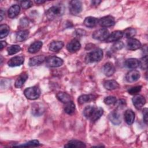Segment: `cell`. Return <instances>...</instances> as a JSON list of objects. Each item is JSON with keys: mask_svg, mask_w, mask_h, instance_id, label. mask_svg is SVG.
<instances>
[{"mask_svg": "<svg viewBox=\"0 0 148 148\" xmlns=\"http://www.w3.org/2000/svg\"><path fill=\"white\" fill-rule=\"evenodd\" d=\"M103 57V51L101 49H96L87 54L85 60L87 63L98 62Z\"/></svg>", "mask_w": 148, "mask_h": 148, "instance_id": "obj_2", "label": "cell"}, {"mask_svg": "<svg viewBox=\"0 0 148 148\" xmlns=\"http://www.w3.org/2000/svg\"><path fill=\"white\" fill-rule=\"evenodd\" d=\"M116 103H117V105H118V106H124L125 105H126V102H125V101L124 100V99H119L117 102H116Z\"/></svg>", "mask_w": 148, "mask_h": 148, "instance_id": "obj_44", "label": "cell"}, {"mask_svg": "<svg viewBox=\"0 0 148 148\" xmlns=\"http://www.w3.org/2000/svg\"><path fill=\"white\" fill-rule=\"evenodd\" d=\"M109 119L114 125H119L121 122V115L116 110H113L109 113Z\"/></svg>", "mask_w": 148, "mask_h": 148, "instance_id": "obj_15", "label": "cell"}, {"mask_svg": "<svg viewBox=\"0 0 148 148\" xmlns=\"http://www.w3.org/2000/svg\"><path fill=\"white\" fill-rule=\"evenodd\" d=\"M29 35V31L28 30H21L16 32V39L18 42H23L27 39Z\"/></svg>", "mask_w": 148, "mask_h": 148, "instance_id": "obj_30", "label": "cell"}, {"mask_svg": "<svg viewBox=\"0 0 148 148\" xmlns=\"http://www.w3.org/2000/svg\"><path fill=\"white\" fill-rule=\"evenodd\" d=\"M69 8L71 14H78L82 10V3L80 1H71L69 2Z\"/></svg>", "mask_w": 148, "mask_h": 148, "instance_id": "obj_5", "label": "cell"}, {"mask_svg": "<svg viewBox=\"0 0 148 148\" xmlns=\"http://www.w3.org/2000/svg\"><path fill=\"white\" fill-rule=\"evenodd\" d=\"M140 73L136 70H132L128 72L125 76V80L129 83H133L137 81L140 77Z\"/></svg>", "mask_w": 148, "mask_h": 148, "instance_id": "obj_12", "label": "cell"}, {"mask_svg": "<svg viewBox=\"0 0 148 148\" xmlns=\"http://www.w3.org/2000/svg\"><path fill=\"white\" fill-rule=\"evenodd\" d=\"M98 21L99 20L97 18L89 16L85 18L83 23L85 26L89 28H92L97 25V24L98 23Z\"/></svg>", "mask_w": 148, "mask_h": 148, "instance_id": "obj_23", "label": "cell"}, {"mask_svg": "<svg viewBox=\"0 0 148 148\" xmlns=\"http://www.w3.org/2000/svg\"><path fill=\"white\" fill-rule=\"evenodd\" d=\"M57 98L61 102L66 103L68 102L72 101L71 96L65 92H58L56 95Z\"/></svg>", "mask_w": 148, "mask_h": 148, "instance_id": "obj_29", "label": "cell"}, {"mask_svg": "<svg viewBox=\"0 0 148 148\" xmlns=\"http://www.w3.org/2000/svg\"><path fill=\"white\" fill-rule=\"evenodd\" d=\"M123 36V33L121 31H115L112 32L105 41L106 42H117L119 41L122 37Z\"/></svg>", "mask_w": 148, "mask_h": 148, "instance_id": "obj_13", "label": "cell"}, {"mask_svg": "<svg viewBox=\"0 0 148 148\" xmlns=\"http://www.w3.org/2000/svg\"><path fill=\"white\" fill-rule=\"evenodd\" d=\"M10 28L6 24H2L0 25V38L1 39L6 37L9 33Z\"/></svg>", "mask_w": 148, "mask_h": 148, "instance_id": "obj_33", "label": "cell"}, {"mask_svg": "<svg viewBox=\"0 0 148 148\" xmlns=\"http://www.w3.org/2000/svg\"><path fill=\"white\" fill-rule=\"evenodd\" d=\"M65 147H70V148H79V147H86V145L82 141L73 139L69 140L65 146Z\"/></svg>", "mask_w": 148, "mask_h": 148, "instance_id": "obj_22", "label": "cell"}, {"mask_svg": "<svg viewBox=\"0 0 148 148\" xmlns=\"http://www.w3.org/2000/svg\"><path fill=\"white\" fill-rule=\"evenodd\" d=\"M32 2L31 1H21V6L23 9H27L31 8L32 6Z\"/></svg>", "mask_w": 148, "mask_h": 148, "instance_id": "obj_41", "label": "cell"}, {"mask_svg": "<svg viewBox=\"0 0 148 148\" xmlns=\"http://www.w3.org/2000/svg\"><path fill=\"white\" fill-rule=\"evenodd\" d=\"M25 97L30 100H35L38 99L40 95V90L37 86H33L27 88L24 91Z\"/></svg>", "mask_w": 148, "mask_h": 148, "instance_id": "obj_3", "label": "cell"}, {"mask_svg": "<svg viewBox=\"0 0 148 148\" xmlns=\"http://www.w3.org/2000/svg\"><path fill=\"white\" fill-rule=\"evenodd\" d=\"M103 87L108 90H113L119 88V84L114 80H108L104 82Z\"/></svg>", "mask_w": 148, "mask_h": 148, "instance_id": "obj_27", "label": "cell"}, {"mask_svg": "<svg viewBox=\"0 0 148 148\" xmlns=\"http://www.w3.org/2000/svg\"><path fill=\"white\" fill-rule=\"evenodd\" d=\"M143 120L146 124L147 123V109L145 108L143 110Z\"/></svg>", "mask_w": 148, "mask_h": 148, "instance_id": "obj_43", "label": "cell"}, {"mask_svg": "<svg viewBox=\"0 0 148 148\" xmlns=\"http://www.w3.org/2000/svg\"><path fill=\"white\" fill-rule=\"evenodd\" d=\"M103 72L106 76H111L115 72L114 65L111 62H106L103 66Z\"/></svg>", "mask_w": 148, "mask_h": 148, "instance_id": "obj_17", "label": "cell"}, {"mask_svg": "<svg viewBox=\"0 0 148 148\" xmlns=\"http://www.w3.org/2000/svg\"><path fill=\"white\" fill-rule=\"evenodd\" d=\"M135 116L134 112L131 109H127L124 113V120L128 125L133 124Z\"/></svg>", "mask_w": 148, "mask_h": 148, "instance_id": "obj_19", "label": "cell"}, {"mask_svg": "<svg viewBox=\"0 0 148 148\" xmlns=\"http://www.w3.org/2000/svg\"><path fill=\"white\" fill-rule=\"evenodd\" d=\"M20 12V6L17 4L13 5L9 8L8 11V16L11 18H13L16 17L17 16H18Z\"/></svg>", "mask_w": 148, "mask_h": 148, "instance_id": "obj_21", "label": "cell"}, {"mask_svg": "<svg viewBox=\"0 0 148 148\" xmlns=\"http://www.w3.org/2000/svg\"><path fill=\"white\" fill-rule=\"evenodd\" d=\"M21 50V47L20 46L15 45H12L8 47L7 51L9 55H13L14 54H16L17 53L19 52Z\"/></svg>", "mask_w": 148, "mask_h": 148, "instance_id": "obj_35", "label": "cell"}, {"mask_svg": "<svg viewBox=\"0 0 148 148\" xmlns=\"http://www.w3.org/2000/svg\"><path fill=\"white\" fill-rule=\"evenodd\" d=\"M32 114L34 116H40L45 111V106L43 103L37 102L32 105Z\"/></svg>", "mask_w": 148, "mask_h": 148, "instance_id": "obj_8", "label": "cell"}, {"mask_svg": "<svg viewBox=\"0 0 148 148\" xmlns=\"http://www.w3.org/2000/svg\"><path fill=\"white\" fill-rule=\"evenodd\" d=\"M95 107L94 106H87L83 110V114L87 119H90Z\"/></svg>", "mask_w": 148, "mask_h": 148, "instance_id": "obj_34", "label": "cell"}, {"mask_svg": "<svg viewBox=\"0 0 148 148\" xmlns=\"http://www.w3.org/2000/svg\"><path fill=\"white\" fill-rule=\"evenodd\" d=\"M65 12V7L62 4L59 3L50 8L46 12V16L49 20H53L60 17Z\"/></svg>", "mask_w": 148, "mask_h": 148, "instance_id": "obj_1", "label": "cell"}, {"mask_svg": "<svg viewBox=\"0 0 148 148\" xmlns=\"http://www.w3.org/2000/svg\"><path fill=\"white\" fill-rule=\"evenodd\" d=\"M46 60V57L43 55H39L37 56L33 57L31 58L29 60L28 65L30 66H33L35 65H40L43 63Z\"/></svg>", "mask_w": 148, "mask_h": 148, "instance_id": "obj_16", "label": "cell"}, {"mask_svg": "<svg viewBox=\"0 0 148 148\" xmlns=\"http://www.w3.org/2000/svg\"><path fill=\"white\" fill-rule=\"evenodd\" d=\"M4 18H5V12L2 9H1L0 11V21H2Z\"/></svg>", "mask_w": 148, "mask_h": 148, "instance_id": "obj_45", "label": "cell"}, {"mask_svg": "<svg viewBox=\"0 0 148 148\" xmlns=\"http://www.w3.org/2000/svg\"><path fill=\"white\" fill-rule=\"evenodd\" d=\"M28 77V73L26 72H23L21 74H20V75L17 78L14 83V86L16 87V88H21L23 86L24 83L26 82Z\"/></svg>", "mask_w": 148, "mask_h": 148, "instance_id": "obj_18", "label": "cell"}, {"mask_svg": "<svg viewBox=\"0 0 148 148\" xmlns=\"http://www.w3.org/2000/svg\"><path fill=\"white\" fill-rule=\"evenodd\" d=\"M141 47V43L136 39L131 38L127 40V47L130 50H135Z\"/></svg>", "mask_w": 148, "mask_h": 148, "instance_id": "obj_14", "label": "cell"}, {"mask_svg": "<svg viewBox=\"0 0 148 148\" xmlns=\"http://www.w3.org/2000/svg\"><path fill=\"white\" fill-rule=\"evenodd\" d=\"M109 35V32L108 29L106 28H101L95 31L92 34V37L98 40H105Z\"/></svg>", "mask_w": 148, "mask_h": 148, "instance_id": "obj_4", "label": "cell"}, {"mask_svg": "<svg viewBox=\"0 0 148 148\" xmlns=\"http://www.w3.org/2000/svg\"><path fill=\"white\" fill-rule=\"evenodd\" d=\"M98 24L104 28L110 27L115 24V20L112 16H106L100 18L98 21Z\"/></svg>", "mask_w": 148, "mask_h": 148, "instance_id": "obj_7", "label": "cell"}, {"mask_svg": "<svg viewBox=\"0 0 148 148\" xmlns=\"http://www.w3.org/2000/svg\"><path fill=\"white\" fill-rule=\"evenodd\" d=\"M20 24L23 27H25L29 24V20L27 18L24 17L20 20Z\"/></svg>", "mask_w": 148, "mask_h": 148, "instance_id": "obj_42", "label": "cell"}, {"mask_svg": "<svg viewBox=\"0 0 148 148\" xmlns=\"http://www.w3.org/2000/svg\"><path fill=\"white\" fill-rule=\"evenodd\" d=\"M123 36H124L125 38L131 39L136 35V30L133 28H127L124 31V32H123Z\"/></svg>", "mask_w": 148, "mask_h": 148, "instance_id": "obj_32", "label": "cell"}, {"mask_svg": "<svg viewBox=\"0 0 148 148\" xmlns=\"http://www.w3.org/2000/svg\"><path fill=\"white\" fill-rule=\"evenodd\" d=\"M124 65L129 69H135L139 66V60L134 58H128L125 60Z\"/></svg>", "mask_w": 148, "mask_h": 148, "instance_id": "obj_25", "label": "cell"}, {"mask_svg": "<svg viewBox=\"0 0 148 148\" xmlns=\"http://www.w3.org/2000/svg\"><path fill=\"white\" fill-rule=\"evenodd\" d=\"M139 66L142 69L146 70L147 68V56H145L139 60Z\"/></svg>", "mask_w": 148, "mask_h": 148, "instance_id": "obj_36", "label": "cell"}, {"mask_svg": "<svg viewBox=\"0 0 148 148\" xmlns=\"http://www.w3.org/2000/svg\"><path fill=\"white\" fill-rule=\"evenodd\" d=\"M124 47V43L121 41H117L116 42L112 47V49L114 51H117L121 49Z\"/></svg>", "mask_w": 148, "mask_h": 148, "instance_id": "obj_40", "label": "cell"}, {"mask_svg": "<svg viewBox=\"0 0 148 148\" xmlns=\"http://www.w3.org/2000/svg\"><path fill=\"white\" fill-rule=\"evenodd\" d=\"M24 62V57L23 56H17L10 58L8 62V65L10 67H14L21 65Z\"/></svg>", "mask_w": 148, "mask_h": 148, "instance_id": "obj_10", "label": "cell"}, {"mask_svg": "<svg viewBox=\"0 0 148 148\" xmlns=\"http://www.w3.org/2000/svg\"><path fill=\"white\" fill-rule=\"evenodd\" d=\"M101 2V1H91V4H92V5L97 6V5H99Z\"/></svg>", "mask_w": 148, "mask_h": 148, "instance_id": "obj_46", "label": "cell"}, {"mask_svg": "<svg viewBox=\"0 0 148 148\" xmlns=\"http://www.w3.org/2000/svg\"><path fill=\"white\" fill-rule=\"evenodd\" d=\"M103 102L105 104L108 105H110L115 104L117 102V99L114 96H108L104 98Z\"/></svg>", "mask_w": 148, "mask_h": 148, "instance_id": "obj_38", "label": "cell"}, {"mask_svg": "<svg viewBox=\"0 0 148 148\" xmlns=\"http://www.w3.org/2000/svg\"><path fill=\"white\" fill-rule=\"evenodd\" d=\"M64 43L62 41H53L49 45V50L53 52H58L64 47Z\"/></svg>", "mask_w": 148, "mask_h": 148, "instance_id": "obj_20", "label": "cell"}, {"mask_svg": "<svg viewBox=\"0 0 148 148\" xmlns=\"http://www.w3.org/2000/svg\"><path fill=\"white\" fill-rule=\"evenodd\" d=\"M46 65L51 68H56L61 66L63 64V60L60 57L56 56L49 57L46 59Z\"/></svg>", "mask_w": 148, "mask_h": 148, "instance_id": "obj_6", "label": "cell"}, {"mask_svg": "<svg viewBox=\"0 0 148 148\" xmlns=\"http://www.w3.org/2000/svg\"><path fill=\"white\" fill-rule=\"evenodd\" d=\"M142 88V86H135L133 87L130 88V89H128V92L131 95H135L138 94L139 92L140 91Z\"/></svg>", "mask_w": 148, "mask_h": 148, "instance_id": "obj_39", "label": "cell"}, {"mask_svg": "<svg viewBox=\"0 0 148 148\" xmlns=\"http://www.w3.org/2000/svg\"><path fill=\"white\" fill-rule=\"evenodd\" d=\"M81 47V44L76 39L71 40L66 45V49L71 53H74L79 50Z\"/></svg>", "mask_w": 148, "mask_h": 148, "instance_id": "obj_11", "label": "cell"}, {"mask_svg": "<svg viewBox=\"0 0 148 148\" xmlns=\"http://www.w3.org/2000/svg\"><path fill=\"white\" fill-rule=\"evenodd\" d=\"M35 2L37 4H42L43 3L45 2V1H35Z\"/></svg>", "mask_w": 148, "mask_h": 148, "instance_id": "obj_48", "label": "cell"}, {"mask_svg": "<svg viewBox=\"0 0 148 148\" xmlns=\"http://www.w3.org/2000/svg\"><path fill=\"white\" fill-rule=\"evenodd\" d=\"M43 45V43L41 41H35L32 43L28 47V51L30 53L34 54L36 53L39 51V50L42 48Z\"/></svg>", "mask_w": 148, "mask_h": 148, "instance_id": "obj_24", "label": "cell"}, {"mask_svg": "<svg viewBox=\"0 0 148 148\" xmlns=\"http://www.w3.org/2000/svg\"><path fill=\"white\" fill-rule=\"evenodd\" d=\"M95 99V97L91 94H84L80 95L77 99L78 103L80 105L84 104L87 102H89L91 101H93Z\"/></svg>", "mask_w": 148, "mask_h": 148, "instance_id": "obj_28", "label": "cell"}, {"mask_svg": "<svg viewBox=\"0 0 148 148\" xmlns=\"http://www.w3.org/2000/svg\"><path fill=\"white\" fill-rule=\"evenodd\" d=\"M103 113V110L102 108L95 107L90 119L92 122H95L102 116Z\"/></svg>", "mask_w": 148, "mask_h": 148, "instance_id": "obj_26", "label": "cell"}, {"mask_svg": "<svg viewBox=\"0 0 148 148\" xmlns=\"http://www.w3.org/2000/svg\"><path fill=\"white\" fill-rule=\"evenodd\" d=\"M64 110L66 113L71 115L73 114L75 111V105L72 101H70L65 103Z\"/></svg>", "mask_w": 148, "mask_h": 148, "instance_id": "obj_31", "label": "cell"}, {"mask_svg": "<svg viewBox=\"0 0 148 148\" xmlns=\"http://www.w3.org/2000/svg\"><path fill=\"white\" fill-rule=\"evenodd\" d=\"M1 50H2L4 47H5L7 45V43H6V42L5 41H1Z\"/></svg>", "mask_w": 148, "mask_h": 148, "instance_id": "obj_47", "label": "cell"}, {"mask_svg": "<svg viewBox=\"0 0 148 148\" xmlns=\"http://www.w3.org/2000/svg\"><path fill=\"white\" fill-rule=\"evenodd\" d=\"M40 145L39 142L38 140H32L28 142H26L24 144L18 145V146H23V147H36Z\"/></svg>", "mask_w": 148, "mask_h": 148, "instance_id": "obj_37", "label": "cell"}, {"mask_svg": "<svg viewBox=\"0 0 148 148\" xmlns=\"http://www.w3.org/2000/svg\"><path fill=\"white\" fill-rule=\"evenodd\" d=\"M132 103L134 106L137 109H140L146 103V99L145 97L141 95H135L132 99Z\"/></svg>", "mask_w": 148, "mask_h": 148, "instance_id": "obj_9", "label": "cell"}]
</instances>
